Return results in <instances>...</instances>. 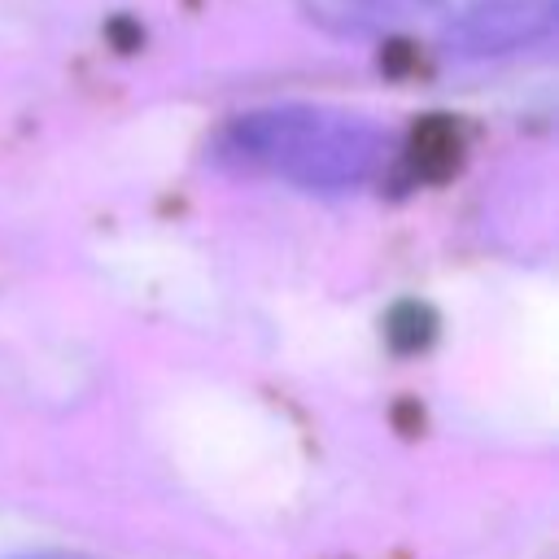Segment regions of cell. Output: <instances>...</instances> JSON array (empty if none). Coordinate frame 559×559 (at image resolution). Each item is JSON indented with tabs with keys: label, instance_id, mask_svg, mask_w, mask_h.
I'll return each mask as SVG.
<instances>
[{
	"label": "cell",
	"instance_id": "6da1fadb",
	"mask_svg": "<svg viewBox=\"0 0 559 559\" xmlns=\"http://www.w3.org/2000/svg\"><path fill=\"white\" fill-rule=\"evenodd\" d=\"M218 148L245 170H262L301 188H354L380 170L389 135L354 114L293 105L236 118Z\"/></svg>",
	"mask_w": 559,
	"mask_h": 559
},
{
	"label": "cell",
	"instance_id": "7a4b0ae2",
	"mask_svg": "<svg viewBox=\"0 0 559 559\" xmlns=\"http://www.w3.org/2000/svg\"><path fill=\"white\" fill-rule=\"evenodd\" d=\"M306 9L341 35H441L467 52L528 44L555 17V0H306Z\"/></svg>",
	"mask_w": 559,
	"mask_h": 559
},
{
	"label": "cell",
	"instance_id": "3957f363",
	"mask_svg": "<svg viewBox=\"0 0 559 559\" xmlns=\"http://www.w3.org/2000/svg\"><path fill=\"white\" fill-rule=\"evenodd\" d=\"M0 559H92V555H70V550H22V555H0Z\"/></svg>",
	"mask_w": 559,
	"mask_h": 559
}]
</instances>
